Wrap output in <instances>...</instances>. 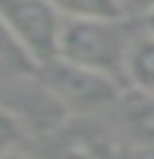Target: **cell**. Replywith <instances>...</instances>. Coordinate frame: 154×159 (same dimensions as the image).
<instances>
[{"label": "cell", "instance_id": "obj_4", "mask_svg": "<svg viewBox=\"0 0 154 159\" xmlns=\"http://www.w3.org/2000/svg\"><path fill=\"white\" fill-rule=\"evenodd\" d=\"M124 81L138 94H154V38L135 33L124 65Z\"/></svg>", "mask_w": 154, "mask_h": 159}, {"label": "cell", "instance_id": "obj_5", "mask_svg": "<svg viewBox=\"0 0 154 159\" xmlns=\"http://www.w3.org/2000/svg\"><path fill=\"white\" fill-rule=\"evenodd\" d=\"M124 124L133 140L154 151V94H138L124 105Z\"/></svg>", "mask_w": 154, "mask_h": 159}, {"label": "cell", "instance_id": "obj_6", "mask_svg": "<svg viewBox=\"0 0 154 159\" xmlns=\"http://www.w3.org/2000/svg\"><path fill=\"white\" fill-rule=\"evenodd\" d=\"M62 19H127L122 0H49Z\"/></svg>", "mask_w": 154, "mask_h": 159}, {"label": "cell", "instance_id": "obj_9", "mask_svg": "<svg viewBox=\"0 0 154 159\" xmlns=\"http://www.w3.org/2000/svg\"><path fill=\"white\" fill-rule=\"evenodd\" d=\"M22 138V121L14 111L0 105V157H6L8 151L19 148L16 143Z\"/></svg>", "mask_w": 154, "mask_h": 159}, {"label": "cell", "instance_id": "obj_1", "mask_svg": "<svg viewBox=\"0 0 154 159\" xmlns=\"http://www.w3.org/2000/svg\"><path fill=\"white\" fill-rule=\"evenodd\" d=\"M133 38L124 19H65L57 59L122 81Z\"/></svg>", "mask_w": 154, "mask_h": 159}, {"label": "cell", "instance_id": "obj_13", "mask_svg": "<svg viewBox=\"0 0 154 159\" xmlns=\"http://www.w3.org/2000/svg\"><path fill=\"white\" fill-rule=\"evenodd\" d=\"M149 159H154V151H152V154H149Z\"/></svg>", "mask_w": 154, "mask_h": 159}, {"label": "cell", "instance_id": "obj_11", "mask_svg": "<svg viewBox=\"0 0 154 159\" xmlns=\"http://www.w3.org/2000/svg\"><path fill=\"white\" fill-rule=\"evenodd\" d=\"M141 33L149 35V38H154V8L146 11L143 16H141Z\"/></svg>", "mask_w": 154, "mask_h": 159}, {"label": "cell", "instance_id": "obj_10", "mask_svg": "<svg viewBox=\"0 0 154 159\" xmlns=\"http://www.w3.org/2000/svg\"><path fill=\"white\" fill-rule=\"evenodd\" d=\"M122 8H124V14H133L141 19L146 11L154 8V0H122Z\"/></svg>", "mask_w": 154, "mask_h": 159}, {"label": "cell", "instance_id": "obj_2", "mask_svg": "<svg viewBox=\"0 0 154 159\" xmlns=\"http://www.w3.org/2000/svg\"><path fill=\"white\" fill-rule=\"evenodd\" d=\"M0 22L38 67L57 59L65 19L49 0H0Z\"/></svg>", "mask_w": 154, "mask_h": 159}, {"label": "cell", "instance_id": "obj_3", "mask_svg": "<svg viewBox=\"0 0 154 159\" xmlns=\"http://www.w3.org/2000/svg\"><path fill=\"white\" fill-rule=\"evenodd\" d=\"M46 92L57 100L60 108L92 113L119 100V81L54 59L46 65Z\"/></svg>", "mask_w": 154, "mask_h": 159}, {"label": "cell", "instance_id": "obj_8", "mask_svg": "<svg viewBox=\"0 0 154 159\" xmlns=\"http://www.w3.org/2000/svg\"><path fill=\"white\" fill-rule=\"evenodd\" d=\"M68 159H133V157L122 146H116V143L89 140V143H81L78 148H73L68 154Z\"/></svg>", "mask_w": 154, "mask_h": 159}, {"label": "cell", "instance_id": "obj_7", "mask_svg": "<svg viewBox=\"0 0 154 159\" xmlns=\"http://www.w3.org/2000/svg\"><path fill=\"white\" fill-rule=\"evenodd\" d=\"M35 70H38V65L16 43V38L8 33V27L0 22V78H22Z\"/></svg>", "mask_w": 154, "mask_h": 159}, {"label": "cell", "instance_id": "obj_12", "mask_svg": "<svg viewBox=\"0 0 154 159\" xmlns=\"http://www.w3.org/2000/svg\"><path fill=\"white\" fill-rule=\"evenodd\" d=\"M0 159H38V157H33L30 151H22V148H14V151H8L6 157H0Z\"/></svg>", "mask_w": 154, "mask_h": 159}]
</instances>
